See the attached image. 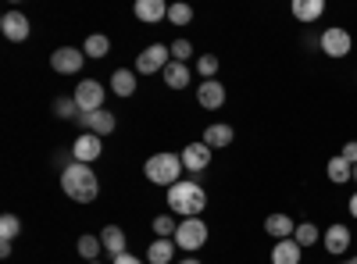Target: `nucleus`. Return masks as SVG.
I'll list each match as a JSON object with an SVG mask.
<instances>
[{
  "mask_svg": "<svg viewBox=\"0 0 357 264\" xmlns=\"http://www.w3.org/2000/svg\"><path fill=\"white\" fill-rule=\"evenodd\" d=\"M321 50H325V57H347L350 50H354V36L347 33V29H340V25H333V29H325L321 33Z\"/></svg>",
  "mask_w": 357,
  "mask_h": 264,
  "instance_id": "obj_7",
  "label": "nucleus"
},
{
  "mask_svg": "<svg viewBox=\"0 0 357 264\" xmlns=\"http://www.w3.org/2000/svg\"><path fill=\"white\" fill-rule=\"evenodd\" d=\"M89 264H100V261H89Z\"/></svg>",
  "mask_w": 357,
  "mask_h": 264,
  "instance_id": "obj_40",
  "label": "nucleus"
},
{
  "mask_svg": "<svg viewBox=\"0 0 357 264\" xmlns=\"http://www.w3.org/2000/svg\"><path fill=\"white\" fill-rule=\"evenodd\" d=\"M175 264H200L197 257H183V261H175Z\"/></svg>",
  "mask_w": 357,
  "mask_h": 264,
  "instance_id": "obj_37",
  "label": "nucleus"
},
{
  "mask_svg": "<svg viewBox=\"0 0 357 264\" xmlns=\"http://www.w3.org/2000/svg\"><path fill=\"white\" fill-rule=\"evenodd\" d=\"M165 86H172V90H186V86H190V65L172 61L165 68Z\"/></svg>",
  "mask_w": 357,
  "mask_h": 264,
  "instance_id": "obj_21",
  "label": "nucleus"
},
{
  "mask_svg": "<svg viewBox=\"0 0 357 264\" xmlns=\"http://www.w3.org/2000/svg\"><path fill=\"white\" fill-rule=\"evenodd\" d=\"M136 18L139 22H161V18H168V8H165V0H136Z\"/></svg>",
  "mask_w": 357,
  "mask_h": 264,
  "instance_id": "obj_17",
  "label": "nucleus"
},
{
  "mask_svg": "<svg viewBox=\"0 0 357 264\" xmlns=\"http://www.w3.org/2000/svg\"><path fill=\"white\" fill-rule=\"evenodd\" d=\"M111 90H114L118 97H132V93H136V72L118 68V72L111 75Z\"/></svg>",
  "mask_w": 357,
  "mask_h": 264,
  "instance_id": "obj_20",
  "label": "nucleus"
},
{
  "mask_svg": "<svg viewBox=\"0 0 357 264\" xmlns=\"http://www.w3.org/2000/svg\"><path fill=\"white\" fill-rule=\"evenodd\" d=\"M264 232L279 243V240H293L296 225H293V218H289V215H268V218H264Z\"/></svg>",
  "mask_w": 357,
  "mask_h": 264,
  "instance_id": "obj_15",
  "label": "nucleus"
},
{
  "mask_svg": "<svg viewBox=\"0 0 357 264\" xmlns=\"http://www.w3.org/2000/svg\"><path fill=\"white\" fill-rule=\"evenodd\" d=\"M151 228H154V232H158V240H168V236H175V228H178V225H175V222H172V218H168V215H158V218H154V225H151Z\"/></svg>",
  "mask_w": 357,
  "mask_h": 264,
  "instance_id": "obj_30",
  "label": "nucleus"
},
{
  "mask_svg": "<svg viewBox=\"0 0 357 264\" xmlns=\"http://www.w3.org/2000/svg\"><path fill=\"white\" fill-rule=\"evenodd\" d=\"M72 97H75V104H79L82 114H89V111H104V86H100L97 79H82V82H79V90H75Z\"/></svg>",
  "mask_w": 357,
  "mask_h": 264,
  "instance_id": "obj_5",
  "label": "nucleus"
},
{
  "mask_svg": "<svg viewBox=\"0 0 357 264\" xmlns=\"http://www.w3.org/2000/svg\"><path fill=\"white\" fill-rule=\"evenodd\" d=\"M172 47H165V43H154V47H146L139 57H136V72L139 75H154V72H165L172 61Z\"/></svg>",
  "mask_w": 357,
  "mask_h": 264,
  "instance_id": "obj_4",
  "label": "nucleus"
},
{
  "mask_svg": "<svg viewBox=\"0 0 357 264\" xmlns=\"http://www.w3.org/2000/svg\"><path fill=\"white\" fill-rule=\"evenodd\" d=\"M190 54H193V43H190V40H175V43H172V57H175L178 65H186Z\"/></svg>",
  "mask_w": 357,
  "mask_h": 264,
  "instance_id": "obj_33",
  "label": "nucleus"
},
{
  "mask_svg": "<svg viewBox=\"0 0 357 264\" xmlns=\"http://www.w3.org/2000/svg\"><path fill=\"white\" fill-rule=\"evenodd\" d=\"M0 33H4L11 43L29 40V18H25L22 11H8L4 18H0Z\"/></svg>",
  "mask_w": 357,
  "mask_h": 264,
  "instance_id": "obj_13",
  "label": "nucleus"
},
{
  "mask_svg": "<svg viewBox=\"0 0 357 264\" xmlns=\"http://www.w3.org/2000/svg\"><path fill=\"white\" fill-rule=\"evenodd\" d=\"M336 264H357V257H347V261H336Z\"/></svg>",
  "mask_w": 357,
  "mask_h": 264,
  "instance_id": "obj_38",
  "label": "nucleus"
},
{
  "mask_svg": "<svg viewBox=\"0 0 357 264\" xmlns=\"http://www.w3.org/2000/svg\"><path fill=\"white\" fill-rule=\"evenodd\" d=\"M143 171H146V179H151L154 186H175V183H183L178 175H183L186 168H183V157L178 154H154L151 161L143 164Z\"/></svg>",
  "mask_w": 357,
  "mask_h": 264,
  "instance_id": "obj_3",
  "label": "nucleus"
},
{
  "mask_svg": "<svg viewBox=\"0 0 357 264\" xmlns=\"http://www.w3.org/2000/svg\"><path fill=\"white\" fill-rule=\"evenodd\" d=\"M197 72H200L204 79H215V72H218V57H215V54H204L200 61H197Z\"/></svg>",
  "mask_w": 357,
  "mask_h": 264,
  "instance_id": "obj_32",
  "label": "nucleus"
},
{
  "mask_svg": "<svg viewBox=\"0 0 357 264\" xmlns=\"http://www.w3.org/2000/svg\"><path fill=\"white\" fill-rule=\"evenodd\" d=\"M172 257H175V243L172 240H154L151 250H146V261L151 264H172Z\"/></svg>",
  "mask_w": 357,
  "mask_h": 264,
  "instance_id": "obj_25",
  "label": "nucleus"
},
{
  "mask_svg": "<svg viewBox=\"0 0 357 264\" xmlns=\"http://www.w3.org/2000/svg\"><path fill=\"white\" fill-rule=\"evenodd\" d=\"M61 189L68 193V200L75 203H93L97 193H100V183H97V171L89 168V164H68L61 171Z\"/></svg>",
  "mask_w": 357,
  "mask_h": 264,
  "instance_id": "obj_1",
  "label": "nucleus"
},
{
  "mask_svg": "<svg viewBox=\"0 0 357 264\" xmlns=\"http://www.w3.org/2000/svg\"><path fill=\"white\" fill-rule=\"evenodd\" d=\"M75 250H79V257H86V261H97L100 250H104V243H100V236H79Z\"/></svg>",
  "mask_w": 357,
  "mask_h": 264,
  "instance_id": "obj_26",
  "label": "nucleus"
},
{
  "mask_svg": "<svg viewBox=\"0 0 357 264\" xmlns=\"http://www.w3.org/2000/svg\"><path fill=\"white\" fill-rule=\"evenodd\" d=\"M350 215H354V218H357V193H354V196H350Z\"/></svg>",
  "mask_w": 357,
  "mask_h": 264,
  "instance_id": "obj_36",
  "label": "nucleus"
},
{
  "mask_svg": "<svg viewBox=\"0 0 357 264\" xmlns=\"http://www.w3.org/2000/svg\"><path fill=\"white\" fill-rule=\"evenodd\" d=\"M321 243H325V250H329L333 257H343L347 250H350V228L347 225H329L325 228V236H321Z\"/></svg>",
  "mask_w": 357,
  "mask_h": 264,
  "instance_id": "obj_12",
  "label": "nucleus"
},
{
  "mask_svg": "<svg viewBox=\"0 0 357 264\" xmlns=\"http://www.w3.org/2000/svg\"><path fill=\"white\" fill-rule=\"evenodd\" d=\"M325 171H329V179L340 186V183H350L354 179V164L343 157V154H336L333 161H329V168H325Z\"/></svg>",
  "mask_w": 357,
  "mask_h": 264,
  "instance_id": "obj_24",
  "label": "nucleus"
},
{
  "mask_svg": "<svg viewBox=\"0 0 357 264\" xmlns=\"http://www.w3.org/2000/svg\"><path fill=\"white\" fill-rule=\"evenodd\" d=\"M301 254H304V247L296 240H279L272 247V264H301Z\"/></svg>",
  "mask_w": 357,
  "mask_h": 264,
  "instance_id": "obj_16",
  "label": "nucleus"
},
{
  "mask_svg": "<svg viewBox=\"0 0 357 264\" xmlns=\"http://www.w3.org/2000/svg\"><path fill=\"white\" fill-rule=\"evenodd\" d=\"M232 136H236V132H232V125H207L200 143H207L211 150H222V146H229V143H232Z\"/></svg>",
  "mask_w": 357,
  "mask_h": 264,
  "instance_id": "obj_19",
  "label": "nucleus"
},
{
  "mask_svg": "<svg viewBox=\"0 0 357 264\" xmlns=\"http://www.w3.org/2000/svg\"><path fill=\"white\" fill-rule=\"evenodd\" d=\"M293 240L301 243V247H314V243L321 240V232H318V225L304 222V225H296V232H293Z\"/></svg>",
  "mask_w": 357,
  "mask_h": 264,
  "instance_id": "obj_27",
  "label": "nucleus"
},
{
  "mask_svg": "<svg viewBox=\"0 0 357 264\" xmlns=\"http://www.w3.org/2000/svg\"><path fill=\"white\" fill-rule=\"evenodd\" d=\"M79 125L86 132H93V136H111L118 122H114L111 111H89V114H79Z\"/></svg>",
  "mask_w": 357,
  "mask_h": 264,
  "instance_id": "obj_10",
  "label": "nucleus"
},
{
  "mask_svg": "<svg viewBox=\"0 0 357 264\" xmlns=\"http://www.w3.org/2000/svg\"><path fill=\"white\" fill-rule=\"evenodd\" d=\"M0 236H4V243L18 240V236H22V222H18L15 215H4V218H0Z\"/></svg>",
  "mask_w": 357,
  "mask_h": 264,
  "instance_id": "obj_28",
  "label": "nucleus"
},
{
  "mask_svg": "<svg viewBox=\"0 0 357 264\" xmlns=\"http://www.w3.org/2000/svg\"><path fill=\"white\" fill-rule=\"evenodd\" d=\"M82 54H86V57H93V61H100V57H107V54H111V40H107V36H100V33L86 36Z\"/></svg>",
  "mask_w": 357,
  "mask_h": 264,
  "instance_id": "obj_23",
  "label": "nucleus"
},
{
  "mask_svg": "<svg viewBox=\"0 0 357 264\" xmlns=\"http://www.w3.org/2000/svg\"><path fill=\"white\" fill-rule=\"evenodd\" d=\"M178 157H183L186 171H204L207 164H211V146H207V143H190Z\"/></svg>",
  "mask_w": 357,
  "mask_h": 264,
  "instance_id": "obj_14",
  "label": "nucleus"
},
{
  "mask_svg": "<svg viewBox=\"0 0 357 264\" xmlns=\"http://www.w3.org/2000/svg\"><path fill=\"white\" fill-rule=\"evenodd\" d=\"M354 183H357V164H354Z\"/></svg>",
  "mask_w": 357,
  "mask_h": 264,
  "instance_id": "obj_39",
  "label": "nucleus"
},
{
  "mask_svg": "<svg viewBox=\"0 0 357 264\" xmlns=\"http://www.w3.org/2000/svg\"><path fill=\"white\" fill-rule=\"evenodd\" d=\"M293 15L301 18V22H314L325 15V0H296L293 4Z\"/></svg>",
  "mask_w": 357,
  "mask_h": 264,
  "instance_id": "obj_22",
  "label": "nucleus"
},
{
  "mask_svg": "<svg viewBox=\"0 0 357 264\" xmlns=\"http://www.w3.org/2000/svg\"><path fill=\"white\" fill-rule=\"evenodd\" d=\"M100 154H104V146H100V136H93V132H82V136L72 143V157H75L79 164L97 161Z\"/></svg>",
  "mask_w": 357,
  "mask_h": 264,
  "instance_id": "obj_9",
  "label": "nucleus"
},
{
  "mask_svg": "<svg viewBox=\"0 0 357 264\" xmlns=\"http://www.w3.org/2000/svg\"><path fill=\"white\" fill-rule=\"evenodd\" d=\"M343 157H347L350 164H357V139H350V143L343 146Z\"/></svg>",
  "mask_w": 357,
  "mask_h": 264,
  "instance_id": "obj_34",
  "label": "nucleus"
},
{
  "mask_svg": "<svg viewBox=\"0 0 357 264\" xmlns=\"http://www.w3.org/2000/svg\"><path fill=\"white\" fill-rule=\"evenodd\" d=\"M54 111L61 114V118H79V114H82V111H79V104H75V97H61V100L54 104Z\"/></svg>",
  "mask_w": 357,
  "mask_h": 264,
  "instance_id": "obj_31",
  "label": "nucleus"
},
{
  "mask_svg": "<svg viewBox=\"0 0 357 264\" xmlns=\"http://www.w3.org/2000/svg\"><path fill=\"white\" fill-rule=\"evenodd\" d=\"M197 100H200V107H207V111H218V107L225 104V86H222L218 79H204V82L197 86Z\"/></svg>",
  "mask_w": 357,
  "mask_h": 264,
  "instance_id": "obj_11",
  "label": "nucleus"
},
{
  "mask_svg": "<svg viewBox=\"0 0 357 264\" xmlns=\"http://www.w3.org/2000/svg\"><path fill=\"white\" fill-rule=\"evenodd\" d=\"M175 243L183 247V250H200L207 243V225L200 218H186L183 225L175 228Z\"/></svg>",
  "mask_w": 357,
  "mask_h": 264,
  "instance_id": "obj_6",
  "label": "nucleus"
},
{
  "mask_svg": "<svg viewBox=\"0 0 357 264\" xmlns=\"http://www.w3.org/2000/svg\"><path fill=\"white\" fill-rule=\"evenodd\" d=\"M86 61V54H79L75 47H61V50H54L50 54V68L54 72H61V75H75Z\"/></svg>",
  "mask_w": 357,
  "mask_h": 264,
  "instance_id": "obj_8",
  "label": "nucleus"
},
{
  "mask_svg": "<svg viewBox=\"0 0 357 264\" xmlns=\"http://www.w3.org/2000/svg\"><path fill=\"white\" fill-rule=\"evenodd\" d=\"M168 208L183 218H200V211L207 208V193L197 183H175L168 189Z\"/></svg>",
  "mask_w": 357,
  "mask_h": 264,
  "instance_id": "obj_2",
  "label": "nucleus"
},
{
  "mask_svg": "<svg viewBox=\"0 0 357 264\" xmlns=\"http://www.w3.org/2000/svg\"><path fill=\"white\" fill-rule=\"evenodd\" d=\"M100 243H104V250L114 254V257H118V254H129V250H126V228H118V225H107V228L100 232Z\"/></svg>",
  "mask_w": 357,
  "mask_h": 264,
  "instance_id": "obj_18",
  "label": "nucleus"
},
{
  "mask_svg": "<svg viewBox=\"0 0 357 264\" xmlns=\"http://www.w3.org/2000/svg\"><path fill=\"white\" fill-rule=\"evenodd\" d=\"M168 22L172 25H190L193 22V8L190 4H172L168 8Z\"/></svg>",
  "mask_w": 357,
  "mask_h": 264,
  "instance_id": "obj_29",
  "label": "nucleus"
},
{
  "mask_svg": "<svg viewBox=\"0 0 357 264\" xmlns=\"http://www.w3.org/2000/svg\"><path fill=\"white\" fill-rule=\"evenodd\" d=\"M114 264H143V261H139V257H132V254H118V257H114Z\"/></svg>",
  "mask_w": 357,
  "mask_h": 264,
  "instance_id": "obj_35",
  "label": "nucleus"
}]
</instances>
